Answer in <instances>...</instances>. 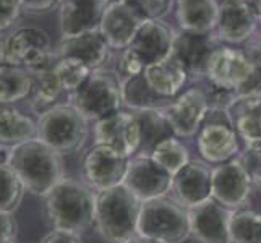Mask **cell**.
I'll return each instance as SVG.
<instances>
[{"mask_svg":"<svg viewBox=\"0 0 261 243\" xmlns=\"http://www.w3.org/2000/svg\"><path fill=\"white\" fill-rule=\"evenodd\" d=\"M97 193L88 183L62 178L46 196L47 218L54 229L76 233L94 226Z\"/></svg>","mask_w":261,"mask_h":243,"instance_id":"6da1fadb","label":"cell"},{"mask_svg":"<svg viewBox=\"0 0 261 243\" xmlns=\"http://www.w3.org/2000/svg\"><path fill=\"white\" fill-rule=\"evenodd\" d=\"M10 167L23 183L24 190L46 198L64 175L62 156L38 138L12 148Z\"/></svg>","mask_w":261,"mask_h":243,"instance_id":"7a4b0ae2","label":"cell"},{"mask_svg":"<svg viewBox=\"0 0 261 243\" xmlns=\"http://www.w3.org/2000/svg\"><path fill=\"white\" fill-rule=\"evenodd\" d=\"M141 201L123 183L99 192L94 226L109 243H123L138 235Z\"/></svg>","mask_w":261,"mask_h":243,"instance_id":"3957f363","label":"cell"},{"mask_svg":"<svg viewBox=\"0 0 261 243\" xmlns=\"http://www.w3.org/2000/svg\"><path fill=\"white\" fill-rule=\"evenodd\" d=\"M38 140L59 154L82 149L89 134V122L70 102L56 104L38 117Z\"/></svg>","mask_w":261,"mask_h":243,"instance_id":"277c9868","label":"cell"},{"mask_svg":"<svg viewBox=\"0 0 261 243\" xmlns=\"http://www.w3.org/2000/svg\"><path fill=\"white\" fill-rule=\"evenodd\" d=\"M68 102L93 123L120 112L123 105L120 78L106 68L93 70L85 83L68 94Z\"/></svg>","mask_w":261,"mask_h":243,"instance_id":"5b68a950","label":"cell"},{"mask_svg":"<svg viewBox=\"0 0 261 243\" xmlns=\"http://www.w3.org/2000/svg\"><path fill=\"white\" fill-rule=\"evenodd\" d=\"M138 235L159 243H184L190 237L187 208L169 196L145 201L140 211Z\"/></svg>","mask_w":261,"mask_h":243,"instance_id":"8992f818","label":"cell"},{"mask_svg":"<svg viewBox=\"0 0 261 243\" xmlns=\"http://www.w3.org/2000/svg\"><path fill=\"white\" fill-rule=\"evenodd\" d=\"M50 36L38 26H20L5 36L4 64L38 73L52 67L56 60Z\"/></svg>","mask_w":261,"mask_h":243,"instance_id":"52a82bcc","label":"cell"},{"mask_svg":"<svg viewBox=\"0 0 261 243\" xmlns=\"http://www.w3.org/2000/svg\"><path fill=\"white\" fill-rule=\"evenodd\" d=\"M239 134L227 109H210L196 133V148L206 164L219 166L239 156Z\"/></svg>","mask_w":261,"mask_h":243,"instance_id":"ba28073f","label":"cell"},{"mask_svg":"<svg viewBox=\"0 0 261 243\" xmlns=\"http://www.w3.org/2000/svg\"><path fill=\"white\" fill-rule=\"evenodd\" d=\"M128 156L106 145H94L83 159V178L96 193L123 183L130 164Z\"/></svg>","mask_w":261,"mask_h":243,"instance_id":"9c48e42d","label":"cell"},{"mask_svg":"<svg viewBox=\"0 0 261 243\" xmlns=\"http://www.w3.org/2000/svg\"><path fill=\"white\" fill-rule=\"evenodd\" d=\"M251 70H253V62L245 49L221 44L210 59L204 81L237 94L239 89L247 83Z\"/></svg>","mask_w":261,"mask_h":243,"instance_id":"30bf717a","label":"cell"},{"mask_svg":"<svg viewBox=\"0 0 261 243\" xmlns=\"http://www.w3.org/2000/svg\"><path fill=\"white\" fill-rule=\"evenodd\" d=\"M174 175L151 156L137 154L130 159L123 185L138 198L141 203L167 196L172 190Z\"/></svg>","mask_w":261,"mask_h":243,"instance_id":"8fae6325","label":"cell"},{"mask_svg":"<svg viewBox=\"0 0 261 243\" xmlns=\"http://www.w3.org/2000/svg\"><path fill=\"white\" fill-rule=\"evenodd\" d=\"M253 183L239 156L213 167V200L229 211L245 209Z\"/></svg>","mask_w":261,"mask_h":243,"instance_id":"7c38bea8","label":"cell"},{"mask_svg":"<svg viewBox=\"0 0 261 243\" xmlns=\"http://www.w3.org/2000/svg\"><path fill=\"white\" fill-rule=\"evenodd\" d=\"M210 111V101L204 88H188L174 97L164 109V115L178 138H192L200 130L206 114Z\"/></svg>","mask_w":261,"mask_h":243,"instance_id":"4fadbf2b","label":"cell"},{"mask_svg":"<svg viewBox=\"0 0 261 243\" xmlns=\"http://www.w3.org/2000/svg\"><path fill=\"white\" fill-rule=\"evenodd\" d=\"M148 21L127 0H112L99 23V31L112 50H123L132 46L143 23Z\"/></svg>","mask_w":261,"mask_h":243,"instance_id":"5bb4252c","label":"cell"},{"mask_svg":"<svg viewBox=\"0 0 261 243\" xmlns=\"http://www.w3.org/2000/svg\"><path fill=\"white\" fill-rule=\"evenodd\" d=\"M94 145L111 146L122 154L133 157L138 154L141 133L137 117L133 112L120 111L99 120L93 127Z\"/></svg>","mask_w":261,"mask_h":243,"instance_id":"9a60e30c","label":"cell"},{"mask_svg":"<svg viewBox=\"0 0 261 243\" xmlns=\"http://www.w3.org/2000/svg\"><path fill=\"white\" fill-rule=\"evenodd\" d=\"M258 31V21L253 8L244 0L222 2L219 16L213 31L214 38L226 46H244Z\"/></svg>","mask_w":261,"mask_h":243,"instance_id":"2e32d148","label":"cell"},{"mask_svg":"<svg viewBox=\"0 0 261 243\" xmlns=\"http://www.w3.org/2000/svg\"><path fill=\"white\" fill-rule=\"evenodd\" d=\"M221 46L214 34H200L177 30L172 56L192 79H204L213 52Z\"/></svg>","mask_w":261,"mask_h":243,"instance_id":"e0dca14e","label":"cell"},{"mask_svg":"<svg viewBox=\"0 0 261 243\" xmlns=\"http://www.w3.org/2000/svg\"><path fill=\"white\" fill-rule=\"evenodd\" d=\"M187 211L190 237L196 243H230L229 222L232 211L213 198Z\"/></svg>","mask_w":261,"mask_h":243,"instance_id":"ac0fdd59","label":"cell"},{"mask_svg":"<svg viewBox=\"0 0 261 243\" xmlns=\"http://www.w3.org/2000/svg\"><path fill=\"white\" fill-rule=\"evenodd\" d=\"M172 198L190 209L213 198V167L201 160H190L172 180Z\"/></svg>","mask_w":261,"mask_h":243,"instance_id":"d6986e66","label":"cell"},{"mask_svg":"<svg viewBox=\"0 0 261 243\" xmlns=\"http://www.w3.org/2000/svg\"><path fill=\"white\" fill-rule=\"evenodd\" d=\"M56 57H73L85 62L91 70L104 68L109 62L112 49L104 39V36L96 30H89L75 36L60 38V41L54 47Z\"/></svg>","mask_w":261,"mask_h":243,"instance_id":"ffe728a7","label":"cell"},{"mask_svg":"<svg viewBox=\"0 0 261 243\" xmlns=\"http://www.w3.org/2000/svg\"><path fill=\"white\" fill-rule=\"evenodd\" d=\"M175 33L164 20H148L135 36L130 49L138 53L146 67L163 62L172 56Z\"/></svg>","mask_w":261,"mask_h":243,"instance_id":"44dd1931","label":"cell"},{"mask_svg":"<svg viewBox=\"0 0 261 243\" xmlns=\"http://www.w3.org/2000/svg\"><path fill=\"white\" fill-rule=\"evenodd\" d=\"M112 0H64L59 10L62 38L99 28L107 5Z\"/></svg>","mask_w":261,"mask_h":243,"instance_id":"7402d4cb","label":"cell"},{"mask_svg":"<svg viewBox=\"0 0 261 243\" xmlns=\"http://www.w3.org/2000/svg\"><path fill=\"white\" fill-rule=\"evenodd\" d=\"M219 0H175L174 13L180 31L213 34L219 16Z\"/></svg>","mask_w":261,"mask_h":243,"instance_id":"603a6c76","label":"cell"},{"mask_svg":"<svg viewBox=\"0 0 261 243\" xmlns=\"http://www.w3.org/2000/svg\"><path fill=\"white\" fill-rule=\"evenodd\" d=\"M229 114L245 146L261 141V96H237L229 107Z\"/></svg>","mask_w":261,"mask_h":243,"instance_id":"cb8c5ba5","label":"cell"},{"mask_svg":"<svg viewBox=\"0 0 261 243\" xmlns=\"http://www.w3.org/2000/svg\"><path fill=\"white\" fill-rule=\"evenodd\" d=\"M146 81L154 91L166 99H174L182 93L187 81L190 79L185 68L178 64L174 56L158 62V64L148 65L143 71Z\"/></svg>","mask_w":261,"mask_h":243,"instance_id":"d4e9b609","label":"cell"},{"mask_svg":"<svg viewBox=\"0 0 261 243\" xmlns=\"http://www.w3.org/2000/svg\"><path fill=\"white\" fill-rule=\"evenodd\" d=\"M38 138V122L13 105H0V145L16 146Z\"/></svg>","mask_w":261,"mask_h":243,"instance_id":"484cf974","label":"cell"},{"mask_svg":"<svg viewBox=\"0 0 261 243\" xmlns=\"http://www.w3.org/2000/svg\"><path fill=\"white\" fill-rule=\"evenodd\" d=\"M122 101L123 105L132 109V112L148 111V109H161L172 101V99L161 97L154 89L149 86L145 75H137L120 81Z\"/></svg>","mask_w":261,"mask_h":243,"instance_id":"4316f807","label":"cell"},{"mask_svg":"<svg viewBox=\"0 0 261 243\" xmlns=\"http://www.w3.org/2000/svg\"><path fill=\"white\" fill-rule=\"evenodd\" d=\"M137 117L141 133V143L138 154L151 156V152L159 145L170 137H175L174 130L170 127L167 117L161 109H148V111H138L133 112Z\"/></svg>","mask_w":261,"mask_h":243,"instance_id":"83f0119b","label":"cell"},{"mask_svg":"<svg viewBox=\"0 0 261 243\" xmlns=\"http://www.w3.org/2000/svg\"><path fill=\"white\" fill-rule=\"evenodd\" d=\"M34 73L30 70L2 64L0 65V105H13L30 97Z\"/></svg>","mask_w":261,"mask_h":243,"instance_id":"f1b7e54d","label":"cell"},{"mask_svg":"<svg viewBox=\"0 0 261 243\" xmlns=\"http://www.w3.org/2000/svg\"><path fill=\"white\" fill-rule=\"evenodd\" d=\"M64 93V88H62L52 67L38 71V73H34V85L30 96L31 107L38 114L46 112L47 109L56 105V101Z\"/></svg>","mask_w":261,"mask_h":243,"instance_id":"f546056e","label":"cell"},{"mask_svg":"<svg viewBox=\"0 0 261 243\" xmlns=\"http://www.w3.org/2000/svg\"><path fill=\"white\" fill-rule=\"evenodd\" d=\"M229 235L230 243H261V214L247 208L232 211Z\"/></svg>","mask_w":261,"mask_h":243,"instance_id":"4dcf8cb0","label":"cell"},{"mask_svg":"<svg viewBox=\"0 0 261 243\" xmlns=\"http://www.w3.org/2000/svg\"><path fill=\"white\" fill-rule=\"evenodd\" d=\"M52 70L56 71L60 85L67 94L75 93L88 79V76L93 73V70L85 62L73 57H56Z\"/></svg>","mask_w":261,"mask_h":243,"instance_id":"1f68e13d","label":"cell"},{"mask_svg":"<svg viewBox=\"0 0 261 243\" xmlns=\"http://www.w3.org/2000/svg\"><path fill=\"white\" fill-rule=\"evenodd\" d=\"M151 157L172 175H175L180 169H184L190 162V152L182 141L177 140V137H170L159 143L151 152Z\"/></svg>","mask_w":261,"mask_h":243,"instance_id":"d6a6232c","label":"cell"},{"mask_svg":"<svg viewBox=\"0 0 261 243\" xmlns=\"http://www.w3.org/2000/svg\"><path fill=\"white\" fill-rule=\"evenodd\" d=\"M24 192L10 164L0 166V212H13L20 206Z\"/></svg>","mask_w":261,"mask_h":243,"instance_id":"836d02e7","label":"cell"},{"mask_svg":"<svg viewBox=\"0 0 261 243\" xmlns=\"http://www.w3.org/2000/svg\"><path fill=\"white\" fill-rule=\"evenodd\" d=\"M244 49L253 62V70L247 83L237 91V96H261V52L250 41L244 44Z\"/></svg>","mask_w":261,"mask_h":243,"instance_id":"e575fe53","label":"cell"},{"mask_svg":"<svg viewBox=\"0 0 261 243\" xmlns=\"http://www.w3.org/2000/svg\"><path fill=\"white\" fill-rule=\"evenodd\" d=\"M146 20H164L174 10L175 0H127Z\"/></svg>","mask_w":261,"mask_h":243,"instance_id":"d590c367","label":"cell"},{"mask_svg":"<svg viewBox=\"0 0 261 243\" xmlns=\"http://www.w3.org/2000/svg\"><path fill=\"white\" fill-rule=\"evenodd\" d=\"M239 159L247 169L253 186L261 190V141L253 143V145H247L244 152L239 154Z\"/></svg>","mask_w":261,"mask_h":243,"instance_id":"8d00e7d4","label":"cell"},{"mask_svg":"<svg viewBox=\"0 0 261 243\" xmlns=\"http://www.w3.org/2000/svg\"><path fill=\"white\" fill-rule=\"evenodd\" d=\"M145 68H146V65L143 64V60L138 57V53L133 49L127 47V49L120 50V57H119V62H117V68H115V73L120 78V81L141 75L143 71H145Z\"/></svg>","mask_w":261,"mask_h":243,"instance_id":"74e56055","label":"cell"},{"mask_svg":"<svg viewBox=\"0 0 261 243\" xmlns=\"http://www.w3.org/2000/svg\"><path fill=\"white\" fill-rule=\"evenodd\" d=\"M23 13L21 0H0V34L13 31Z\"/></svg>","mask_w":261,"mask_h":243,"instance_id":"f35d334b","label":"cell"},{"mask_svg":"<svg viewBox=\"0 0 261 243\" xmlns=\"http://www.w3.org/2000/svg\"><path fill=\"white\" fill-rule=\"evenodd\" d=\"M23 13L28 15H46L60 7L64 0H21Z\"/></svg>","mask_w":261,"mask_h":243,"instance_id":"ab89813d","label":"cell"},{"mask_svg":"<svg viewBox=\"0 0 261 243\" xmlns=\"http://www.w3.org/2000/svg\"><path fill=\"white\" fill-rule=\"evenodd\" d=\"M18 224L13 212H0V243H15Z\"/></svg>","mask_w":261,"mask_h":243,"instance_id":"60d3db41","label":"cell"},{"mask_svg":"<svg viewBox=\"0 0 261 243\" xmlns=\"http://www.w3.org/2000/svg\"><path fill=\"white\" fill-rule=\"evenodd\" d=\"M41 243H83V240L76 232L54 229L41 240Z\"/></svg>","mask_w":261,"mask_h":243,"instance_id":"b9f144b4","label":"cell"},{"mask_svg":"<svg viewBox=\"0 0 261 243\" xmlns=\"http://www.w3.org/2000/svg\"><path fill=\"white\" fill-rule=\"evenodd\" d=\"M255 12V16H256V21H258V28H261V0H256V2L251 5Z\"/></svg>","mask_w":261,"mask_h":243,"instance_id":"7bdbcfd3","label":"cell"},{"mask_svg":"<svg viewBox=\"0 0 261 243\" xmlns=\"http://www.w3.org/2000/svg\"><path fill=\"white\" fill-rule=\"evenodd\" d=\"M123 243H159V241H154V240L145 238V237H141V235H135V237H132L130 240L123 241Z\"/></svg>","mask_w":261,"mask_h":243,"instance_id":"ee69618b","label":"cell"},{"mask_svg":"<svg viewBox=\"0 0 261 243\" xmlns=\"http://www.w3.org/2000/svg\"><path fill=\"white\" fill-rule=\"evenodd\" d=\"M250 42L253 44V46L261 52V28H258V31L253 34V38L250 39Z\"/></svg>","mask_w":261,"mask_h":243,"instance_id":"f6af8a7d","label":"cell"},{"mask_svg":"<svg viewBox=\"0 0 261 243\" xmlns=\"http://www.w3.org/2000/svg\"><path fill=\"white\" fill-rule=\"evenodd\" d=\"M4 41H5V36H2V34H0V65H2V64H4V57H5Z\"/></svg>","mask_w":261,"mask_h":243,"instance_id":"bcb514c9","label":"cell"},{"mask_svg":"<svg viewBox=\"0 0 261 243\" xmlns=\"http://www.w3.org/2000/svg\"><path fill=\"white\" fill-rule=\"evenodd\" d=\"M244 2H245V4H248V5L251 7V5H253V4L256 2V0H244Z\"/></svg>","mask_w":261,"mask_h":243,"instance_id":"7dc6e473","label":"cell"},{"mask_svg":"<svg viewBox=\"0 0 261 243\" xmlns=\"http://www.w3.org/2000/svg\"><path fill=\"white\" fill-rule=\"evenodd\" d=\"M222 2H236V0H219V4H222Z\"/></svg>","mask_w":261,"mask_h":243,"instance_id":"c3c4849f","label":"cell"}]
</instances>
